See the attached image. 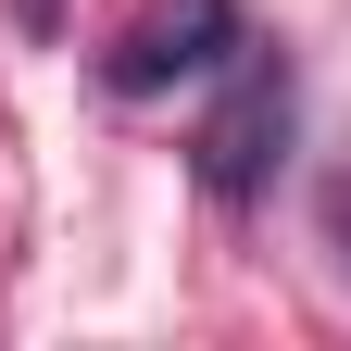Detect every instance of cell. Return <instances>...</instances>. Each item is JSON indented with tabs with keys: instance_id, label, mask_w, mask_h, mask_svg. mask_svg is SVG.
<instances>
[{
	"instance_id": "3957f363",
	"label": "cell",
	"mask_w": 351,
	"mask_h": 351,
	"mask_svg": "<svg viewBox=\"0 0 351 351\" xmlns=\"http://www.w3.org/2000/svg\"><path fill=\"white\" fill-rule=\"evenodd\" d=\"M326 239H339V263H351V176L326 189Z\"/></svg>"
},
{
	"instance_id": "7a4b0ae2",
	"label": "cell",
	"mask_w": 351,
	"mask_h": 351,
	"mask_svg": "<svg viewBox=\"0 0 351 351\" xmlns=\"http://www.w3.org/2000/svg\"><path fill=\"white\" fill-rule=\"evenodd\" d=\"M289 113H301L289 101V63L276 51H239L226 63V101L201 113V189L213 201H251L263 176H276V151H289Z\"/></svg>"
},
{
	"instance_id": "6da1fadb",
	"label": "cell",
	"mask_w": 351,
	"mask_h": 351,
	"mask_svg": "<svg viewBox=\"0 0 351 351\" xmlns=\"http://www.w3.org/2000/svg\"><path fill=\"white\" fill-rule=\"evenodd\" d=\"M239 51H251L239 0H138V13H125V38L101 51V75H113V101H163V88L226 75Z\"/></svg>"
},
{
	"instance_id": "277c9868",
	"label": "cell",
	"mask_w": 351,
	"mask_h": 351,
	"mask_svg": "<svg viewBox=\"0 0 351 351\" xmlns=\"http://www.w3.org/2000/svg\"><path fill=\"white\" fill-rule=\"evenodd\" d=\"M13 25H25V38H51V25H63V0H13Z\"/></svg>"
}]
</instances>
